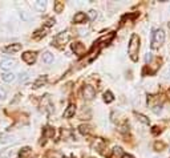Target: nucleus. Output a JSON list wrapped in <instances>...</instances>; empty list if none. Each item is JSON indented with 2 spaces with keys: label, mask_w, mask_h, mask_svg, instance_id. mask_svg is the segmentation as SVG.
<instances>
[{
  "label": "nucleus",
  "mask_w": 170,
  "mask_h": 158,
  "mask_svg": "<svg viewBox=\"0 0 170 158\" xmlns=\"http://www.w3.org/2000/svg\"><path fill=\"white\" fill-rule=\"evenodd\" d=\"M129 56L133 61H137L138 60V50H140V37L133 33L132 37H130V41H129Z\"/></svg>",
  "instance_id": "obj_1"
},
{
  "label": "nucleus",
  "mask_w": 170,
  "mask_h": 158,
  "mask_svg": "<svg viewBox=\"0 0 170 158\" xmlns=\"http://www.w3.org/2000/svg\"><path fill=\"white\" fill-rule=\"evenodd\" d=\"M165 41V32L162 29H157L153 33V40H151V48L153 49H157L160 48L161 45Z\"/></svg>",
  "instance_id": "obj_2"
},
{
  "label": "nucleus",
  "mask_w": 170,
  "mask_h": 158,
  "mask_svg": "<svg viewBox=\"0 0 170 158\" xmlns=\"http://www.w3.org/2000/svg\"><path fill=\"white\" fill-rule=\"evenodd\" d=\"M69 39H71L69 32H61L53 39V45L55 47H57V48H61L63 45H65V43H68Z\"/></svg>",
  "instance_id": "obj_3"
},
{
  "label": "nucleus",
  "mask_w": 170,
  "mask_h": 158,
  "mask_svg": "<svg viewBox=\"0 0 170 158\" xmlns=\"http://www.w3.org/2000/svg\"><path fill=\"white\" fill-rule=\"evenodd\" d=\"M82 97L85 100H92L94 96H96V90L93 87H90V85H84L82 87Z\"/></svg>",
  "instance_id": "obj_4"
},
{
  "label": "nucleus",
  "mask_w": 170,
  "mask_h": 158,
  "mask_svg": "<svg viewBox=\"0 0 170 158\" xmlns=\"http://www.w3.org/2000/svg\"><path fill=\"white\" fill-rule=\"evenodd\" d=\"M41 109L48 112V113H52L53 112V105L50 103V98L49 96H44L43 100H41Z\"/></svg>",
  "instance_id": "obj_5"
},
{
  "label": "nucleus",
  "mask_w": 170,
  "mask_h": 158,
  "mask_svg": "<svg viewBox=\"0 0 170 158\" xmlns=\"http://www.w3.org/2000/svg\"><path fill=\"white\" fill-rule=\"evenodd\" d=\"M72 50L75 52L76 55L78 56H84L85 52H87V49H85V45L81 44V43H73L72 44Z\"/></svg>",
  "instance_id": "obj_6"
},
{
  "label": "nucleus",
  "mask_w": 170,
  "mask_h": 158,
  "mask_svg": "<svg viewBox=\"0 0 170 158\" xmlns=\"http://www.w3.org/2000/svg\"><path fill=\"white\" fill-rule=\"evenodd\" d=\"M0 66H2L3 69H11V68L16 66V61L13 59H3L0 61Z\"/></svg>",
  "instance_id": "obj_7"
},
{
  "label": "nucleus",
  "mask_w": 170,
  "mask_h": 158,
  "mask_svg": "<svg viewBox=\"0 0 170 158\" xmlns=\"http://www.w3.org/2000/svg\"><path fill=\"white\" fill-rule=\"evenodd\" d=\"M23 60H24L27 64L32 65L36 61V53L35 52H25V53H23Z\"/></svg>",
  "instance_id": "obj_8"
},
{
  "label": "nucleus",
  "mask_w": 170,
  "mask_h": 158,
  "mask_svg": "<svg viewBox=\"0 0 170 158\" xmlns=\"http://www.w3.org/2000/svg\"><path fill=\"white\" fill-rule=\"evenodd\" d=\"M105 146V142L103 138H96L93 142H92V148L96 149L97 151H103V148Z\"/></svg>",
  "instance_id": "obj_9"
},
{
  "label": "nucleus",
  "mask_w": 170,
  "mask_h": 158,
  "mask_svg": "<svg viewBox=\"0 0 170 158\" xmlns=\"http://www.w3.org/2000/svg\"><path fill=\"white\" fill-rule=\"evenodd\" d=\"M75 113H76V105L75 104H69L68 105V108L65 109V112H64V117L65 118H71V117L75 116Z\"/></svg>",
  "instance_id": "obj_10"
},
{
  "label": "nucleus",
  "mask_w": 170,
  "mask_h": 158,
  "mask_svg": "<svg viewBox=\"0 0 170 158\" xmlns=\"http://www.w3.org/2000/svg\"><path fill=\"white\" fill-rule=\"evenodd\" d=\"M21 49V44H11V45H8V47H5L4 48V50L7 53H16V52H19V50Z\"/></svg>",
  "instance_id": "obj_11"
},
{
  "label": "nucleus",
  "mask_w": 170,
  "mask_h": 158,
  "mask_svg": "<svg viewBox=\"0 0 170 158\" xmlns=\"http://www.w3.org/2000/svg\"><path fill=\"white\" fill-rule=\"evenodd\" d=\"M2 78H3V81H5V82H13L16 76H15V73H12V72H4V73H2Z\"/></svg>",
  "instance_id": "obj_12"
},
{
  "label": "nucleus",
  "mask_w": 170,
  "mask_h": 158,
  "mask_svg": "<svg viewBox=\"0 0 170 158\" xmlns=\"http://www.w3.org/2000/svg\"><path fill=\"white\" fill-rule=\"evenodd\" d=\"M87 15H85L84 12H77L76 15H75V18H73V21L75 23H77V24H80V23H85L87 21Z\"/></svg>",
  "instance_id": "obj_13"
},
{
  "label": "nucleus",
  "mask_w": 170,
  "mask_h": 158,
  "mask_svg": "<svg viewBox=\"0 0 170 158\" xmlns=\"http://www.w3.org/2000/svg\"><path fill=\"white\" fill-rule=\"evenodd\" d=\"M16 154V150L15 149H5L0 153V158H11L12 155Z\"/></svg>",
  "instance_id": "obj_14"
},
{
  "label": "nucleus",
  "mask_w": 170,
  "mask_h": 158,
  "mask_svg": "<svg viewBox=\"0 0 170 158\" xmlns=\"http://www.w3.org/2000/svg\"><path fill=\"white\" fill-rule=\"evenodd\" d=\"M47 81H48L47 76H40V77H39L35 82H33V88H40V87H43Z\"/></svg>",
  "instance_id": "obj_15"
},
{
  "label": "nucleus",
  "mask_w": 170,
  "mask_h": 158,
  "mask_svg": "<svg viewBox=\"0 0 170 158\" xmlns=\"http://www.w3.org/2000/svg\"><path fill=\"white\" fill-rule=\"evenodd\" d=\"M78 132H80L81 134H90V133H92V128H90L89 125L82 124V125L78 126Z\"/></svg>",
  "instance_id": "obj_16"
},
{
  "label": "nucleus",
  "mask_w": 170,
  "mask_h": 158,
  "mask_svg": "<svg viewBox=\"0 0 170 158\" xmlns=\"http://www.w3.org/2000/svg\"><path fill=\"white\" fill-rule=\"evenodd\" d=\"M43 61L45 64H50V63H53V55H50L49 52H45L43 55Z\"/></svg>",
  "instance_id": "obj_17"
},
{
  "label": "nucleus",
  "mask_w": 170,
  "mask_h": 158,
  "mask_svg": "<svg viewBox=\"0 0 170 158\" xmlns=\"http://www.w3.org/2000/svg\"><path fill=\"white\" fill-rule=\"evenodd\" d=\"M12 141H13L12 135H7V134L0 135V142H2V144H8V142H12Z\"/></svg>",
  "instance_id": "obj_18"
},
{
  "label": "nucleus",
  "mask_w": 170,
  "mask_h": 158,
  "mask_svg": "<svg viewBox=\"0 0 170 158\" xmlns=\"http://www.w3.org/2000/svg\"><path fill=\"white\" fill-rule=\"evenodd\" d=\"M135 117L138 118V121H141L142 124H145V125H149V124H150L149 118H148V117H145L144 114H140V113H135Z\"/></svg>",
  "instance_id": "obj_19"
},
{
  "label": "nucleus",
  "mask_w": 170,
  "mask_h": 158,
  "mask_svg": "<svg viewBox=\"0 0 170 158\" xmlns=\"http://www.w3.org/2000/svg\"><path fill=\"white\" fill-rule=\"evenodd\" d=\"M45 35H47V29H45V28L43 29V28H41V29H37V31L35 32L33 37H35V39H40V37H44Z\"/></svg>",
  "instance_id": "obj_20"
},
{
  "label": "nucleus",
  "mask_w": 170,
  "mask_h": 158,
  "mask_svg": "<svg viewBox=\"0 0 170 158\" xmlns=\"http://www.w3.org/2000/svg\"><path fill=\"white\" fill-rule=\"evenodd\" d=\"M104 100H105V103H112L113 100H114V97H113V94H112V92H105L104 93Z\"/></svg>",
  "instance_id": "obj_21"
},
{
  "label": "nucleus",
  "mask_w": 170,
  "mask_h": 158,
  "mask_svg": "<svg viewBox=\"0 0 170 158\" xmlns=\"http://www.w3.org/2000/svg\"><path fill=\"white\" fill-rule=\"evenodd\" d=\"M35 5H36V8H37L39 11H41V12H43V11L45 9V7H47V3H45V2H41V0H39V2L35 3Z\"/></svg>",
  "instance_id": "obj_22"
},
{
  "label": "nucleus",
  "mask_w": 170,
  "mask_h": 158,
  "mask_svg": "<svg viewBox=\"0 0 170 158\" xmlns=\"http://www.w3.org/2000/svg\"><path fill=\"white\" fill-rule=\"evenodd\" d=\"M63 9H64V3L63 2H56L55 3V11H56V12L60 13Z\"/></svg>",
  "instance_id": "obj_23"
},
{
  "label": "nucleus",
  "mask_w": 170,
  "mask_h": 158,
  "mask_svg": "<svg viewBox=\"0 0 170 158\" xmlns=\"http://www.w3.org/2000/svg\"><path fill=\"white\" fill-rule=\"evenodd\" d=\"M44 135H45V137H53V135H55V130H53V129L52 128H45V130H44Z\"/></svg>",
  "instance_id": "obj_24"
},
{
  "label": "nucleus",
  "mask_w": 170,
  "mask_h": 158,
  "mask_svg": "<svg viewBox=\"0 0 170 158\" xmlns=\"http://www.w3.org/2000/svg\"><path fill=\"white\" fill-rule=\"evenodd\" d=\"M29 153H31V148H23L21 150H20V155H21V158H24V157H27V155H29Z\"/></svg>",
  "instance_id": "obj_25"
},
{
  "label": "nucleus",
  "mask_w": 170,
  "mask_h": 158,
  "mask_svg": "<svg viewBox=\"0 0 170 158\" xmlns=\"http://www.w3.org/2000/svg\"><path fill=\"white\" fill-rule=\"evenodd\" d=\"M88 16H89V19H90V20H96V18H97V11L90 9L89 12H88Z\"/></svg>",
  "instance_id": "obj_26"
},
{
  "label": "nucleus",
  "mask_w": 170,
  "mask_h": 158,
  "mask_svg": "<svg viewBox=\"0 0 170 158\" xmlns=\"http://www.w3.org/2000/svg\"><path fill=\"white\" fill-rule=\"evenodd\" d=\"M48 157L49 158H63V155H61L60 153H57V151H49Z\"/></svg>",
  "instance_id": "obj_27"
},
{
  "label": "nucleus",
  "mask_w": 170,
  "mask_h": 158,
  "mask_svg": "<svg viewBox=\"0 0 170 158\" xmlns=\"http://www.w3.org/2000/svg\"><path fill=\"white\" fill-rule=\"evenodd\" d=\"M113 153H114L116 155H117V154L120 155V154H122V149H121V148H118V146H116V148L113 149Z\"/></svg>",
  "instance_id": "obj_28"
},
{
  "label": "nucleus",
  "mask_w": 170,
  "mask_h": 158,
  "mask_svg": "<svg viewBox=\"0 0 170 158\" xmlns=\"http://www.w3.org/2000/svg\"><path fill=\"white\" fill-rule=\"evenodd\" d=\"M5 96H7V92H5V90L3 89V88H0V98H5Z\"/></svg>",
  "instance_id": "obj_29"
},
{
  "label": "nucleus",
  "mask_w": 170,
  "mask_h": 158,
  "mask_svg": "<svg viewBox=\"0 0 170 158\" xmlns=\"http://www.w3.org/2000/svg\"><path fill=\"white\" fill-rule=\"evenodd\" d=\"M28 80H29V75H27V73H25V75H23V77H21V82H27Z\"/></svg>",
  "instance_id": "obj_30"
},
{
  "label": "nucleus",
  "mask_w": 170,
  "mask_h": 158,
  "mask_svg": "<svg viewBox=\"0 0 170 158\" xmlns=\"http://www.w3.org/2000/svg\"><path fill=\"white\" fill-rule=\"evenodd\" d=\"M163 146H165V145H163V144H158V142H157V144L154 145V148H156V149H157L158 151H160L161 149H163Z\"/></svg>",
  "instance_id": "obj_31"
},
{
  "label": "nucleus",
  "mask_w": 170,
  "mask_h": 158,
  "mask_svg": "<svg viewBox=\"0 0 170 158\" xmlns=\"http://www.w3.org/2000/svg\"><path fill=\"white\" fill-rule=\"evenodd\" d=\"M153 112H154V113H160L161 112V106H154V108H153Z\"/></svg>",
  "instance_id": "obj_32"
},
{
  "label": "nucleus",
  "mask_w": 170,
  "mask_h": 158,
  "mask_svg": "<svg viewBox=\"0 0 170 158\" xmlns=\"http://www.w3.org/2000/svg\"><path fill=\"white\" fill-rule=\"evenodd\" d=\"M151 60V53H148V56H146V61H150Z\"/></svg>",
  "instance_id": "obj_33"
},
{
  "label": "nucleus",
  "mask_w": 170,
  "mask_h": 158,
  "mask_svg": "<svg viewBox=\"0 0 170 158\" xmlns=\"http://www.w3.org/2000/svg\"><path fill=\"white\" fill-rule=\"evenodd\" d=\"M122 158H132V157H130V155H126V154H125V155H122Z\"/></svg>",
  "instance_id": "obj_34"
},
{
  "label": "nucleus",
  "mask_w": 170,
  "mask_h": 158,
  "mask_svg": "<svg viewBox=\"0 0 170 158\" xmlns=\"http://www.w3.org/2000/svg\"><path fill=\"white\" fill-rule=\"evenodd\" d=\"M169 29H170V23H169Z\"/></svg>",
  "instance_id": "obj_35"
},
{
  "label": "nucleus",
  "mask_w": 170,
  "mask_h": 158,
  "mask_svg": "<svg viewBox=\"0 0 170 158\" xmlns=\"http://www.w3.org/2000/svg\"><path fill=\"white\" fill-rule=\"evenodd\" d=\"M63 158H66V157H63Z\"/></svg>",
  "instance_id": "obj_36"
},
{
  "label": "nucleus",
  "mask_w": 170,
  "mask_h": 158,
  "mask_svg": "<svg viewBox=\"0 0 170 158\" xmlns=\"http://www.w3.org/2000/svg\"><path fill=\"white\" fill-rule=\"evenodd\" d=\"M169 73H170V69H169Z\"/></svg>",
  "instance_id": "obj_37"
}]
</instances>
